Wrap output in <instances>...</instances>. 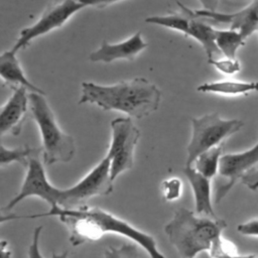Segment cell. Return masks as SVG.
<instances>
[{
	"label": "cell",
	"mask_w": 258,
	"mask_h": 258,
	"mask_svg": "<svg viewBox=\"0 0 258 258\" xmlns=\"http://www.w3.org/2000/svg\"><path fill=\"white\" fill-rule=\"evenodd\" d=\"M111 142L106 156L110 159V173L116 177L134 165V149L140 138V131L131 117H119L111 122Z\"/></svg>",
	"instance_id": "7"
},
{
	"label": "cell",
	"mask_w": 258,
	"mask_h": 258,
	"mask_svg": "<svg viewBox=\"0 0 258 258\" xmlns=\"http://www.w3.org/2000/svg\"><path fill=\"white\" fill-rule=\"evenodd\" d=\"M233 258H258L255 255H234Z\"/></svg>",
	"instance_id": "30"
},
{
	"label": "cell",
	"mask_w": 258,
	"mask_h": 258,
	"mask_svg": "<svg viewBox=\"0 0 258 258\" xmlns=\"http://www.w3.org/2000/svg\"><path fill=\"white\" fill-rule=\"evenodd\" d=\"M59 189L60 188L52 185L49 182L43 163L38 158V152L34 153L29 158L25 177L19 192L7 203L4 210H12L20 202L31 197H36L43 200L50 206V208L56 207Z\"/></svg>",
	"instance_id": "9"
},
{
	"label": "cell",
	"mask_w": 258,
	"mask_h": 258,
	"mask_svg": "<svg viewBox=\"0 0 258 258\" xmlns=\"http://www.w3.org/2000/svg\"><path fill=\"white\" fill-rule=\"evenodd\" d=\"M161 191L166 202H174L178 200L182 192V182L177 177H169L161 182Z\"/></svg>",
	"instance_id": "20"
},
{
	"label": "cell",
	"mask_w": 258,
	"mask_h": 258,
	"mask_svg": "<svg viewBox=\"0 0 258 258\" xmlns=\"http://www.w3.org/2000/svg\"><path fill=\"white\" fill-rule=\"evenodd\" d=\"M79 104H94L105 111H119L141 119L155 112L161 101V92L145 78H134L113 85L83 82Z\"/></svg>",
	"instance_id": "2"
},
{
	"label": "cell",
	"mask_w": 258,
	"mask_h": 258,
	"mask_svg": "<svg viewBox=\"0 0 258 258\" xmlns=\"http://www.w3.org/2000/svg\"><path fill=\"white\" fill-rule=\"evenodd\" d=\"M208 62L212 66H214L219 72L225 74V75H234L238 73L241 70L240 62L237 59L232 58H210L208 59Z\"/></svg>",
	"instance_id": "22"
},
{
	"label": "cell",
	"mask_w": 258,
	"mask_h": 258,
	"mask_svg": "<svg viewBox=\"0 0 258 258\" xmlns=\"http://www.w3.org/2000/svg\"><path fill=\"white\" fill-rule=\"evenodd\" d=\"M194 12L200 18L229 23L231 29L240 31L245 38L258 30V0H253L246 7L234 13H222L205 9L194 10Z\"/></svg>",
	"instance_id": "13"
},
{
	"label": "cell",
	"mask_w": 258,
	"mask_h": 258,
	"mask_svg": "<svg viewBox=\"0 0 258 258\" xmlns=\"http://www.w3.org/2000/svg\"><path fill=\"white\" fill-rule=\"evenodd\" d=\"M242 182L253 190L258 189V175H253L250 172H248L246 175L242 177Z\"/></svg>",
	"instance_id": "26"
},
{
	"label": "cell",
	"mask_w": 258,
	"mask_h": 258,
	"mask_svg": "<svg viewBox=\"0 0 258 258\" xmlns=\"http://www.w3.org/2000/svg\"><path fill=\"white\" fill-rule=\"evenodd\" d=\"M224 146L220 144L202 153L192 163V167L208 178H213L219 171L220 159L223 155Z\"/></svg>",
	"instance_id": "18"
},
{
	"label": "cell",
	"mask_w": 258,
	"mask_h": 258,
	"mask_svg": "<svg viewBox=\"0 0 258 258\" xmlns=\"http://www.w3.org/2000/svg\"><path fill=\"white\" fill-rule=\"evenodd\" d=\"M147 45V42L142 38L141 31H137L121 42L111 43L107 40H103L100 47L89 54V59L93 62L105 63L119 59L132 61Z\"/></svg>",
	"instance_id": "12"
},
{
	"label": "cell",
	"mask_w": 258,
	"mask_h": 258,
	"mask_svg": "<svg viewBox=\"0 0 258 258\" xmlns=\"http://www.w3.org/2000/svg\"><path fill=\"white\" fill-rule=\"evenodd\" d=\"M37 152H39V149L31 148L28 145L18 146L15 148H7L4 144H1L0 165L4 166L13 162H17L22 166L27 167L30 156Z\"/></svg>",
	"instance_id": "19"
},
{
	"label": "cell",
	"mask_w": 258,
	"mask_h": 258,
	"mask_svg": "<svg viewBox=\"0 0 258 258\" xmlns=\"http://www.w3.org/2000/svg\"><path fill=\"white\" fill-rule=\"evenodd\" d=\"M182 171L194 194L196 214L218 218L214 212L212 204L211 179L200 173L192 166H184Z\"/></svg>",
	"instance_id": "14"
},
{
	"label": "cell",
	"mask_w": 258,
	"mask_h": 258,
	"mask_svg": "<svg viewBox=\"0 0 258 258\" xmlns=\"http://www.w3.org/2000/svg\"><path fill=\"white\" fill-rule=\"evenodd\" d=\"M42 217H57L69 231L70 243L77 247L87 242L99 240L106 234H117L138 244L150 258H166L157 248L155 239L127 221L114 216L100 208L82 206L76 209L50 208L48 212L27 216L8 215L1 222L18 219H35Z\"/></svg>",
	"instance_id": "1"
},
{
	"label": "cell",
	"mask_w": 258,
	"mask_h": 258,
	"mask_svg": "<svg viewBox=\"0 0 258 258\" xmlns=\"http://www.w3.org/2000/svg\"><path fill=\"white\" fill-rule=\"evenodd\" d=\"M29 93L25 87L13 90L11 97L0 111V134L17 136L21 133L29 107Z\"/></svg>",
	"instance_id": "11"
},
{
	"label": "cell",
	"mask_w": 258,
	"mask_h": 258,
	"mask_svg": "<svg viewBox=\"0 0 258 258\" xmlns=\"http://www.w3.org/2000/svg\"><path fill=\"white\" fill-rule=\"evenodd\" d=\"M0 76L3 82L11 89L25 87L29 92L44 94L45 92L32 84L25 76L16 52L12 49L5 50L0 56Z\"/></svg>",
	"instance_id": "15"
},
{
	"label": "cell",
	"mask_w": 258,
	"mask_h": 258,
	"mask_svg": "<svg viewBox=\"0 0 258 258\" xmlns=\"http://www.w3.org/2000/svg\"><path fill=\"white\" fill-rule=\"evenodd\" d=\"M191 135L186 147L185 166H191L202 153L223 144V141L238 132L244 125L238 119H223L218 113H209L201 117H194Z\"/></svg>",
	"instance_id": "5"
},
{
	"label": "cell",
	"mask_w": 258,
	"mask_h": 258,
	"mask_svg": "<svg viewBox=\"0 0 258 258\" xmlns=\"http://www.w3.org/2000/svg\"><path fill=\"white\" fill-rule=\"evenodd\" d=\"M5 246H6V241H2L1 258H10V251L8 250V247L5 248Z\"/></svg>",
	"instance_id": "28"
},
{
	"label": "cell",
	"mask_w": 258,
	"mask_h": 258,
	"mask_svg": "<svg viewBox=\"0 0 258 258\" xmlns=\"http://www.w3.org/2000/svg\"><path fill=\"white\" fill-rule=\"evenodd\" d=\"M258 163V142L251 148L236 153L223 154L220 159L219 175L226 178L227 181L217 186L215 192V202L220 203L232 189L235 183L250 169Z\"/></svg>",
	"instance_id": "10"
},
{
	"label": "cell",
	"mask_w": 258,
	"mask_h": 258,
	"mask_svg": "<svg viewBox=\"0 0 258 258\" xmlns=\"http://www.w3.org/2000/svg\"><path fill=\"white\" fill-rule=\"evenodd\" d=\"M51 258H69V252L63 251L61 253H52Z\"/></svg>",
	"instance_id": "29"
},
{
	"label": "cell",
	"mask_w": 258,
	"mask_h": 258,
	"mask_svg": "<svg viewBox=\"0 0 258 258\" xmlns=\"http://www.w3.org/2000/svg\"><path fill=\"white\" fill-rule=\"evenodd\" d=\"M104 258H138V251L133 244H123L120 247H109Z\"/></svg>",
	"instance_id": "21"
},
{
	"label": "cell",
	"mask_w": 258,
	"mask_h": 258,
	"mask_svg": "<svg viewBox=\"0 0 258 258\" xmlns=\"http://www.w3.org/2000/svg\"><path fill=\"white\" fill-rule=\"evenodd\" d=\"M28 97L29 109L41 137L43 163L70 162L76 153L74 137L61 130L44 94L29 92Z\"/></svg>",
	"instance_id": "4"
},
{
	"label": "cell",
	"mask_w": 258,
	"mask_h": 258,
	"mask_svg": "<svg viewBox=\"0 0 258 258\" xmlns=\"http://www.w3.org/2000/svg\"><path fill=\"white\" fill-rule=\"evenodd\" d=\"M79 1L83 3L85 6H91V7L102 9L122 0H79Z\"/></svg>",
	"instance_id": "25"
},
{
	"label": "cell",
	"mask_w": 258,
	"mask_h": 258,
	"mask_svg": "<svg viewBox=\"0 0 258 258\" xmlns=\"http://www.w3.org/2000/svg\"><path fill=\"white\" fill-rule=\"evenodd\" d=\"M42 227L38 226L33 230L32 233V239L31 243L28 248V258H43L40 249H39V239H40V234H41Z\"/></svg>",
	"instance_id": "23"
},
{
	"label": "cell",
	"mask_w": 258,
	"mask_h": 258,
	"mask_svg": "<svg viewBox=\"0 0 258 258\" xmlns=\"http://www.w3.org/2000/svg\"><path fill=\"white\" fill-rule=\"evenodd\" d=\"M203 6V9L209 11H218V5L220 0H199Z\"/></svg>",
	"instance_id": "27"
},
{
	"label": "cell",
	"mask_w": 258,
	"mask_h": 258,
	"mask_svg": "<svg viewBox=\"0 0 258 258\" xmlns=\"http://www.w3.org/2000/svg\"><path fill=\"white\" fill-rule=\"evenodd\" d=\"M251 174H253V175H258V169L256 170V171H252V172H250Z\"/></svg>",
	"instance_id": "31"
},
{
	"label": "cell",
	"mask_w": 258,
	"mask_h": 258,
	"mask_svg": "<svg viewBox=\"0 0 258 258\" xmlns=\"http://www.w3.org/2000/svg\"><path fill=\"white\" fill-rule=\"evenodd\" d=\"M197 91L227 96L247 95L251 92H258V82H242L234 80L207 82L200 85L197 88Z\"/></svg>",
	"instance_id": "16"
},
{
	"label": "cell",
	"mask_w": 258,
	"mask_h": 258,
	"mask_svg": "<svg viewBox=\"0 0 258 258\" xmlns=\"http://www.w3.org/2000/svg\"><path fill=\"white\" fill-rule=\"evenodd\" d=\"M245 40L246 38L238 30L229 28L226 30L217 29L216 31V44L220 52L228 58L236 59L237 51L245 45Z\"/></svg>",
	"instance_id": "17"
},
{
	"label": "cell",
	"mask_w": 258,
	"mask_h": 258,
	"mask_svg": "<svg viewBox=\"0 0 258 258\" xmlns=\"http://www.w3.org/2000/svg\"><path fill=\"white\" fill-rule=\"evenodd\" d=\"M113 191L110 159L105 156L81 180L68 188H60L56 207L76 209L94 197L108 196ZM54 208V207H53Z\"/></svg>",
	"instance_id": "6"
},
{
	"label": "cell",
	"mask_w": 258,
	"mask_h": 258,
	"mask_svg": "<svg viewBox=\"0 0 258 258\" xmlns=\"http://www.w3.org/2000/svg\"><path fill=\"white\" fill-rule=\"evenodd\" d=\"M226 228L227 223L223 219L201 216L185 208H178L165 225L164 232L180 258H198L211 251Z\"/></svg>",
	"instance_id": "3"
},
{
	"label": "cell",
	"mask_w": 258,
	"mask_h": 258,
	"mask_svg": "<svg viewBox=\"0 0 258 258\" xmlns=\"http://www.w3.org/2000/svg\"><path fill=\"white\" fill-rule=\"evenodd\" d=\"M237 231L245 236L258 237V219L251 220L246 223L238 225Z\"/></svg>",
	"instance_id": "24"
},
{
	"label": "cell",
	"mask_w": 258,
	"mask_h": 258,
	"mask_svg": "<svg viewBox=\"0 0 258 258\" xmlns=\"http://www.w3.org/2000/svg\"><path fill=\"white\" fill-rule=\"evenodd\" d=\"M85 7L79 0H57L49 3L37 21L20 30L19 37L11 49L15 52L25 49L35 38L61 27L73 15Z\"/></svg>",
	"instance_id": "8"
}]
</instances>
